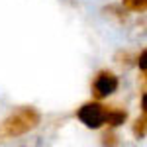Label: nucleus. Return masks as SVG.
Here are the masks:
<instances>
[{
    "label": "nucleus",
    "instance_id": "1",
    "mask_svg": "<svg viewBox=\"0 0 147 147\" xmlns=\"http://www.w3.org/2000/svg\"><path fill=\"white\" fill-rule=\"evenodd\" d=\"M41 122L39 112H35L34 108H22L16 114L8 116L2 124H0V141H6L12 137H20L28 131L35 129Z\"/></svg>",
    "mask_w": 147,
    "mask_h": 147
},
{
    "label": "nucleus",
    "instance_id": "2",
    "mask_svg": "<svg viewBox=\"0 0 147 147\" xmlns=\"http://www.w3.org/2000/svg\"><path fill=\"white\" fill-rule=\"evenodd\" d=\"M106 114H108V108H104L98 102H88V104L80 106L79 120L86 125V127L96 129V127H100V125L106 124Z\"/></svg>",
    "mask_w": 147,
    "mask_h": 147
},
{
    "label": "nucleus",
    "instance_id": "3",
    "mask_svg": "<svg viewBox=\"0 0 147 147\" xmlns=\"http://www.w3.org/2000/svg\"><path fill=\"white\" fill-rule=\"evenodd\" d=\"M118 88V77L110 73V71H100L94 79V84H92V90H94V96L100 100V98H106L114 94Z\"/></svg>",
    "mask_w": 147,
    "mask_h": 147
},
{
    "label": "nucleus",
    "instance_id": "4",
    "mask_svg": "<svg viewBox=\"0 0 147 147\" xmlns=\"http://www.w3.org/2000/svg\"><path fill=\"white\" fill-rule=\"evenodd\" d=\"M125 122V112L124 110H108L106 114V124L116 127V125H122Z\"/></svg>",
    "mask_w": 147,
    "mask_h": 147
},
{
    "label": "nucleus",
    "instance_id": "5",
    "mask_svg": "<svg viewBox=\"0 0 147 147\" xmlns=\"http://www.w3.org/2000/svg\"><path fill=\"white\" fill-rule=\"evenodd\" d=\"M124 6L131 12H143L147 6V0H124Z\"/></svg>",
    "mask_w": 147,
    "mask_h": 147
},
{
    "label": "nucleus",
    "instance_id": "6",
    "mask_svg": "<svg viewBox=\"0 0 147 147\" xmlns=\"http://www.w3.org/2000/svg\"><path fill=\"white\" fill-rule=\"evenodd\" d=\"M134 131H136V136L141 137V139L145 137V112H143V116H141V118L136 122V125H134Z\"/></svg>",
    "mask_w": 147,
    "mask_h": 147
},
{
    "label": "nucleus",
    "instance_id": "7",
    "mask_svg": "<svg viewBox=\"0 0 147 147\" xmlns=\"http://www.w3.org/2000/svg\"><path fill=\"white\" fill-rule=\"evenodd\" d=\"M145 57H147V53H145V51H141V55H139V67H141L143 73H145Z\"/></svg>",
    "mask_w": 147,
    "mask_h": 147
}]
</instances>
